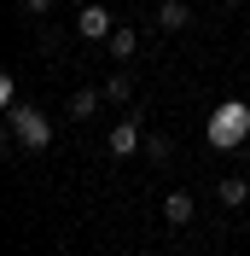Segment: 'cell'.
Returning <instances> with one entry per match:
<instances>
[{
    "label": "cell",
    "instance_id": "10",
    "mask_svg": "<svg viewBox=\"0 0 250 256\" xmlns=\"http://www.w3.org/2000/svg\"><path fill=\"white\" fill-rule=\"evenodd\" d=\"M169 152H174L169 134H146V152H140V158H146V163H169Z\"/></svg>",
    "mask_w": 250,
    "mask_h": 256
},
{
    "label": "cell",
    "instance_id": "13",
    "mask_svg": "<svg viewBox=\"0 0 250 256\" xmlns=\"http://www.w3.org/2000/svg\"><path fill=\"white\" fill-rule=\"evenodd\" d=\"M227 6H238V0H227Z\"/></svg>",
    "mask_w": 250,
    "mask_h": 256
},
{
    "label": "cell",
    "instance_id": "7",
    "mask_svg": "<svg viewBox=\"0 0 250 256\" xmlns=\"http://www.w3.org/2000/svg\"><path fill=\"white\" fill-rule=\"evenodd\" d=\"M186 24H192V6H186V0H163V6H157V30H186Z\"/></svg>",
    "mask_w": 250,
    "mask_h": 256
},
{
    "label": "cell",
    "instance_id": "3",
    "mask_svg": "<svg viewBox=\"0 0 250 256\" xmlns=\"http://www.w3.org/2000/svg\"><path fill=\"white\" fill-rule=\"evenodd\" d=\"M110 158H140V152H146V134H140V105H134V111H128V122H116V128H110Z\"/></svg>",
    "mask_w": 250,
    "mask_h": 256
},
{
    "label": "cell",
    "instance_id": "11",
    "mask_svg": "<svg viewBox=\"0 0 250 256\" xmlns=\"http://www.w3.org/2000/svg\"><path fill=\"white\" fill-rule=\"evenodd\" d=\"M128 94H134V82H128V70H116V76L105 82V99L110 105H128Z\"/></svg>",
    "mask_w": 250,
    "mask_h": 256
},
{
    "label": "cell",
    "instance_id": "8",
    "mask_svg": "<svg viewBox=\"0 0 250 256\" xmlns=\"http://www.w3.org/2000/svg\"><path fill=\"white\" fill-rule=\"evenodd\" d=\"M105 47H110V58H122V64H128V58H134V47H140V35H134V24H116Z\"/></svg>",
    "mask_w": 250,
    "mask_h": 256
},
{
    "label": "cell",
    "instance_id": "4",
    "mask_svg": "<svg viewBox=\"0 0 250 256\" xmlns=\"http://www.w3.org/2000/svg\"><path fill=\"white\" fill-rule=\"evenodd\" d=\"M76 30H82V41H110V12L105 6H82V18H76Z\"/></svg>",
    "mask_w": 250,
    "mask_h": 256
},
{
    "label": "cell",
    "instance_id": "9",
    "mask_svg": "<svg viewBox=\"0 0 250 256\" xmlns=\"http://www.w3.org/2000/svg\"><path fill=\"white\" fill-rule=\"evenodd\" d=\"M216 198H221V204H227V210H238V204H244V198H250V186H244V180H238V175H227V180H221V186H216Z\"/></svg>",
    "mask_w": 250,
    "mask_h": 256
},
{
    "label": "cell",
    "instance_id": "12",
    "mask_svg": "<svg viewBox=\"0 0 250 256\" xmlns=\"http://www.w3.org/2000/svg\"><path fill=\"white\" fill-rule=\"evenodd\" d=\"M24 12H30V18H41V12H52V0H24Z\"/></svg>",
    "mask_w": 250,
    "mask_h": 256
},
{
    "label": "cell",
    "instance_id": "6",
    "mask_svg": "<svg viewBox=\"0 0 250 256\" xmlns=\"http://www.w3.org/2000/svg\"><path fill=\"white\" fill-rule=\"evenodd\" d=\"M192 210H198V204H192V192L174 186L169 198H163V222H169V227H186V222H192Z\"/></svg>",
    "mask_w": 250,
    "mask_h": 256
},
{
    "label": "cell",
    "instance_id": "1",
    "mask_svg": "<svg viewBox=\"0 0 250 256\" xmlns=\"http://www.w3.org/2000/svg\"><path fill=\"white\" fill-rule=\"evenodd\" d=\"M210 146L216 152H238V146L250 140V105L244 99H227V105H216V116H210Z\"/></svg>",
    "mask_w": 250,
    "mask_h": 256
},
{
    "label": "cell",
    "instance_id": "2",
    "mask_svg": "<svg viewBox=\"0 0 250 256\" xmlns=\"http://www.w3.org/2000/svg\"><path fill=\"white\" fill-rule=\"evenodd\" d=\"M6 122H12V140L24 146V152H47V146H52V116H47V111L12 105V111H6Z\"/></svg>",
    "mask_w": 250,
    "mask_h": 256
},
{
    "label": "cell",
    "instance_id": "5",
    "mask_svg": "<svg viewBox=\"0 0 250 256\" xmlns=\"http://www.w3.org/2000/svg\"><path fill=\"white\" fill-rule=\"evenodd\" d=\"M99 99H105V88H76V94H70V105H64V111H70V122H88V116L99 111Z\"/></svg>",
    "mask_w": 250,
    "mask_h": 256
}]
</instances>
